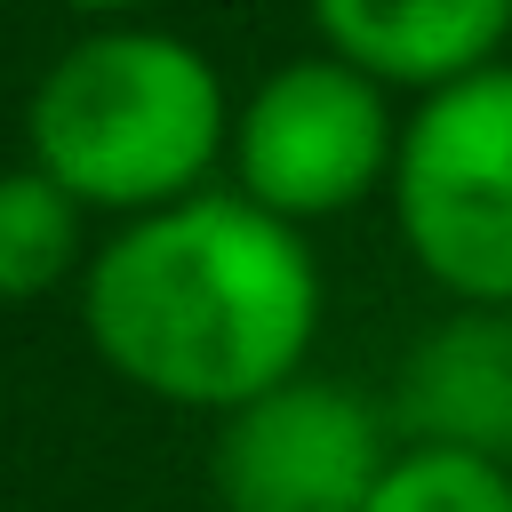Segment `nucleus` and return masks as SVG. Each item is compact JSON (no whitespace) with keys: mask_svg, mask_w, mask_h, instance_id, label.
I'll use <instances>...</instances> for the list:
<instances>
[{"mask_svg":"<svg viewBox=\"0 0 512 512\" xmlns=\"http://www.w3.org/2000/svg\"><path fill=\"white\" fill-rule=\"evenodd\" d=\"M392 160H400V120L384 88L336 64L328 48L264 72L256 96L232 112L240 200L272 208L280 224L360 208L376 184H392Z\"/></svg>","mask_w":512,"mask_h":512,"instance_id":"nucleus-4","label":"nucleus"},{"mask_svg":"<svg viewBox=\"0 0 512 512\" xmlns=\"http://www.w3.org/2000/svg\"><path fill=\"white\" fill-rule=\"evenodd\" d=\"M392 216L424 280L456 304L512 312V64H488L400 120Z\"/></svg>","mask_w":512,"mask_h":512,"instance_id":"nucleus-3","label":"nucleus"},{"mask_svg":"<svg viewBox=\"0 0 512 512\" xmlns=\"http://www.w3.org/2000/svg\"><path fill=\"white\" fill-rule=\"evenodd\" d=\"M368 512H512V472L456 448H400Z\"/></svg>","mask_w":512,"mask_h":512,"instance_id":"nucleus-9","label":"nucleus"},{"mask_svg":"<svg viewBox=\"0 0 512 512\" xmlns=\"http://www.w3.org/2000/svg\"><path fill=\"white\" fill-rule=\"evenodd\" d=\"M88 344L168 408H248L304 376L320 336V264L296 224L240 192H192L136 216L80 288Z\"/></svg>","mask_w":512,"mask_h":512,"instance_id":"nucleus-1","label":"nucleus"},{"mask_svg":"<svg viewBox=\"0 0 512 512\" xmlns=\"http://www.w3.org/2000/svg\"><path fill=\"white\" fill-rule=\"evenodd\" d=\"M400 448H384V416L328 376H296L216 432V504L224 512H368L376 480Z\"/></svg>","mask_w":512,"mask_h":512,"instance_id":"nucleus-5","label":"nucleus"},{"mask_svg":"<svg viewBox=\"0 0 512 512\" xmlns=\"http://www.w3.org/2000/svg\"><path fill=\"white\" fill-rule=\"evenodd\" d=\"M64 8H88V16H104V8H136V0H64Z\"/></svg>","mask_w":512,"mask_h":512,"instance_id":"nucleus-10","label":"nucleus"},{"mask_svg":"<svg viewBox=\"0 0 512 512\" xmlns=\"http://www.w3.org/2000/svg\"><path fill=\"white\" fill-rule=\"evenodd\" d=\"M32 168L56 176L80 208H120L128 224L200 192L232 144L216 64L176 32H88L64 48L24 112Z\"/></svg>","mask_w":512,"mask_h":512,"instance_id":"nucleus-2","label":"nucleus"},{"mask_svg":"<svg viewBox=\"0 0 512 512\" xmlns=\"http://www.w3.org/2000/svg\"><path fill=\"white\" fill-rule=\"evenodd\" d=\"M80 256V200L40 168H0V296H48Z\"/></svg>","mask_w":512,"mask_h":512,"instance_id":"nucleus-8","label":"nucleus"},{"mask_svg":"<svg viewBox=\"0 0 512 512\" xmlns=\"http://www.w3.org/2000/svg\"><path fill=\"white\" fill-rule=\"evenodd\" d=\"M392 424L408 448H456L512 472V312L456 304L432 336L408 344Z\"/></svg>","mask_w":512,"mask_h":512,"instance_id":"nucleus-6","label":"nucleus"},{"mask_svg":"<svg viewBox=\"0 0 512 512\" xmlns=\"http://www.w3.org/2000/svg\"><path fill=\"white\" fill-rule=\"evenodd\" d=\"M312 24L328 56L376 88L440 96L496 64L512 40V0H312Z\"/></svg>","mask_w":512,"mask_h":512,"instance_id":"nucleus-7","label":"nucleus"}]
</instances>
